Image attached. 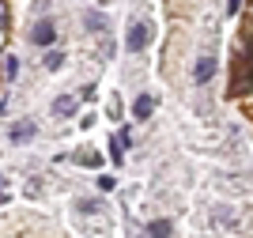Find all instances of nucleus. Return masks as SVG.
Returning <instances> with one entry per match:
<instances>
[{
    "instance_id": "nucleus-1",
    "label": "nucleus",
    "mask_w": 253,
    "mask_h": 238,
    "mask_svg": "<svg viewBox=\"0 0 253 238\" xmlns=\"http://www.w3.org/2000/svg\"><path fill=\"white\" fill-rule=\"evenodd\" d=\"M144 46H148V27H144V23H132L128 34H125V49L128 53H140Z\"/></svg>"
},
{
    "instance_id": "nucleus-2",
    "label": "nucleus",
    "mask_w": 253,
    "mask_h": 238,
    "mask_svg": "<svg viewBox=\"0 0 253 238\" xmlns=\"http://www.w3.org/2000/svg\"><path fill=\"white\" fill-rule=\"evenodd\" d=\"M31 42H34V46H53V42H57V31H53V23H49V19L34 23V31H31Z\"/></svg>"
},
{
    "instance_id": "nucleus-3",
    "label": "nucleus",
    "mask_w": 253,
    "mask_h": 238,
    "mask_svg": "<svg viewBox=\"0 0 253 238\" xmlns=\"http://www.w3.org/2000/svg\"><path fill=\"white\" fill-rule=\"evenodd\" d=\"M211 76H215V61H211V57L197 61V68H193V80H197V83H208Z\"/></svg>"
},
{
    "instance_id": "nucleus-4",
    "label": "nucleus",
    "mask_w": 253,
    "mask_h": 238,
    "mask_svg": "<svg viewBox=\"0 0 253 238\" xmlns=\"http://www.w3.org/2000/svg\"><path fill=\"white\" fill-rule=\"evenodd\" d=\"M34 133H38V125H34V121H23V125H15V129H11V144H27V140H31Z\"/></svg>"
},
{
    "instance_id": "nucleus-5",
    "label": "nucleus",
    "mask_w": 253,
    "mask_h": 238,
    "mask_svg": "<svg viewBox=\"0 0 253 238\" xmlns=\"http://www.w3.org/2000/svg\"><path fill=\"white\" fill-rule=\"evenodd\" d=\"M53 114H57V117L76 114V95H61V98H53Z\"/></svg>"
},
{
    "instance_id": "nucleus-6",
    "label": "nucleus",
    "mask_w": 253,
    "mask_h": 238,
    "mask_svg": "<svg viewBox=\"0 0 253 238\" xmlns=\"http://www.w3.org/2000/svg\"><path fill=\"white\" fill-rule=\"evenodd\" d=\"M151 110H155V98H151V95H140L136 102H132V114H136L140 121H144V117H151Z\"/></svg>"
},
{
    "instance_id": "nucleus-7",
    "label": "nucleus",
    "mask_w": 253,
    "mask_h": 238,
    "mask_svg": "<svg viewBox=\"0 0 253 238\" xmlns=\"http://www.w3.org/2000/svg\"><path fill=\"white\" fill-rule=\"evenodd\" d=\"M125 147H128V133L114 136V144H110V155H114V163H125Z\"/></svg>"
},
{
    "instance_id": "nucleus-8",
    "label": "nucleus",
    "mask_w": 253,
    "mask_h": 238,
    "mask_svg": "<svg viewBox=\"0 0 253 238\" xmlns=\"http://www.w3.org/2000/svg\"><path fill=\"white\" fill-rule=\"evenodd\" d=\"M148 238H170V219H151L148 223Z\"/></svg>"
},
{
    "instance_id": "nucleus-9",
    "label": "nucleus",
    "mask_w": 253,
    "mask_h": 238,
    "mask_svg": "<svg viewBox=\"0 0 253 238\" xmlns=\"http://www.w3.org/2000/svg\"><path fill=\"white\" fill-rule=\"evenodd\" d=\"M76 163H84V166H98V163H102V159H98L95 151H91V147H84V151L76 155Z\"/></svg>"
},
{
    "instance_id": "nucleus-10",
    "label": "nucleus",
    "mask_w": 253,
    "mask_h": 238,
    "mask_svg": "<svg viewBox=\"0 0 253 238\" xmlns=\"http://www.w3.org/2000/svg\"><path fill=\"white\" fill-rule=\"evenodd\" d=\"M15 76H19V61L8 57V61H4V80H15Z\"/></svg>"
},
{
    "instance_id": "nucleus-11",
    "label": "nucleus",
    "mask_w": 253,
    "mask_h": 238,
    "mask_svg": "<svg viewBox=\"0 0 253 238\" xmlns=\"http://www.w3.org/2000/svg\"><path fill=\"white\" fill-rule=\"evenodd\" d=\"M61 64H64V53H49V57H45V68H49V72H57Z\"/></svg>"
},
{
    "instance_id": "nucleus-12",
    "label": "nucleus",
    "mask_w": 253,
    "mask_h": 238,
    "mask_svg": "<svg viewBox=\"0 0 253 238\" xmlns=\"http://www.w3.org/2000/svg\"><path fill=\"white\" fill-rule=\"evenodd\" d=\"M95 186L102 189V193H110V189L117 186V178H114V174H102V178H98V182H95Z\"/></svg>"
},
{
    "instance_id": "nucleus-13",
    "label": "nucleus",
    "mask_w": 253,
    "mask_h": 238,
    "mask_svg": "<svg viewBox=\"0 0 253 238\" xmlns=\"http://www.w3.org/2000/svg\"><path fill=\"white\" fill-rule=\"evenodd\" d=\"M87 27H91V31H102V15H87Z\"/></svg>"
},
{
    "instance_id": "nucleus-14",
    "label": "nucleus",
    "mask_w": 253,
    "mask_h": 238,
    "mask_svg": "<svg viewBox=\"0 0 253 238\" xmlns=\"http://www.w3.org/2000/svg\"><path fill=\"white\" fill-rule=\"evenodd\" d=\"M4 27H8V4L0 0V31H4Z\"/></svg>"
},
{
    "instance_id": "nucleus-15",
    "label": "nucleus",
    "mask_w": 253,
    "mask_h": 238,
    "mask_svg": "<svg viewBox=\"0 0 253 238\" xmlns=\"http://www.w3.org/2000/svg\"><path fill=\"white\" fill-rule=\"evenodd\" d=\"M238 8H242V0H231V4H227V11H231V15H234Z\"/></svg>"
},
{
    "instance_id": "nucleus-16",
    "label": "nucleus",
    "mask_w": 253,
    "mask_h": 238,
    "mask_svg": "<svg viewBox=\"0 0 253 238\" xmlns=\"http://www.w3.org/2000/svg\"><path fill=\"white\" fill-rule=\"evenodd\" d=\"M8 197V186H4V178H0V200Z\"/></svg>"
}]
</instances>
